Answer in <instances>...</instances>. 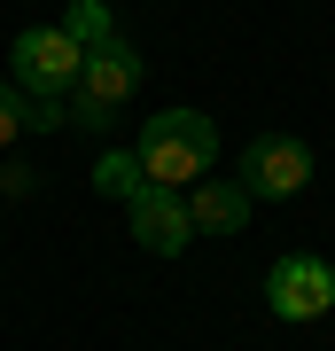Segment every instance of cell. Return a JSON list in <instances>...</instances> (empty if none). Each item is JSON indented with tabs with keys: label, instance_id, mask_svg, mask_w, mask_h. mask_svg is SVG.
Masks as SVG:
<instances>
[{
	"label": "cell",
	"instance_id": "obj_1",
	"mask_svg": "<svg viewBox=\"0 0 335 351\" xmlns=\"http://www.w3.org/2000/svg\"><path fill=\"white\" fill-rule=\"evenodd\" d=\"M133 156H140V172H149V188H195L219 164V117L187 110V101L179 110H156L149 125H140Z\"/></svg>",
	"mask_w": 335,
	"mask_h": 351
},
{
	"label": "cell",
	"instance_id": "obj_2",
	"mask_svg": "<svg viewBox=\"0 0 335 351\" xmlns=\"http://www.w3.org/2000/svg\"><path fill=\"white\" fill-rule=\"evenodd\" d=\"M133 86H140V47L125 32H110L101 47H86V63H78V86H71V125H86V133H110L117 125V110L133 101Z\"/></svg>",
	"mask_w": 335,
	"mask_h": 351
},
{
	"label": "cell",
	"instance_id": "obj_3",
	"mask_svg": "<svg viewBox=\"0 0 335 351\" xmlns=\"http://www.w3.org/2000/svg\"><path fill=\"white\" fill-rule=\"evenodd\" d=\"M78 63H86V47H78L62 24H24L16 47H8V86L24 101H71Z\"/></svg>",
	"mask_w": 335,
	"mask_h": 351
},
{
	"label": "cell",
	"instance_id": "obj_4",
	"mask_svg": "<svg viewBox=\"0 0 335 351\" xmlns=\"http://www.w3.org/2000/svg\"><path fill=\"white\" fill-rule=\"evenodd\" d=\"M265 304H273V320H288V328H304V320L335 313V265H327V258H312V250L273 258V274H265Z\"/></svg>",
	"mask_w": 335,
	"mask_h": 351
},
{
	"label": "cell",
	"instance_id": "obj_5",
	"mask_svg": "<svg viewBox=\"0 0 335 351\" xmlns=\"http://www.w3.org/2000/svg\"><path fill=\"white\" fill-rule=\"evenodd\" d=\"M242 188L249 203H288V195H304L312 188V149L297 133H258L242 149Z\"/></svg>",
	"mask_w": 335,
	"mask_h": 351
},
{
	"label": "cell",
	"instance_id": "obj_6",
	"mask_svg": "<svg viewBox=\"0 0 335 351\" xmlns=\"http://www.w3.org/2000/svg\"><path fill=\"white\" fill-rule=\"evenodd\" d=\"M125 219H133V242L149 258H179L187 242H195V226H187V195L179 188H140L125 203Z\"/></svg>",
	"mask_w": 335,
	"mask_h": 351
},
{
	"label": "cell",
	"instance_id": "obj_7",
	"mask_svg": "<svg viewBox=\"0 0 335 351\" xmlns=\"http://www.w3.org/2000/svg\"><path fill=\"white\" fill-rule=\"evenodd\" d=\"M179 195H187V226L195 234H242L249 226V188L242 180H195Z\"/></svg>",
	"mask_w": 335,
	"mask_h": 351
},
{
	"label": "cell",
	"instance_id": "obj_8",
	"mask_svg": "<svg viewBox=\"0 0 335 351\" xmlns=\"http://www.w3.org/2000/svg\"><path fill=\"white\" fill-rule=\"evenodd\" d=\"M94 188H101V195H117V203H133L140 188H149V172H140V156H133V149H110V156L94 164Z\"/></svg>",
	"mask_w": 335,
	"mask_h": 351
},
{
	"label": "cell",
	"instance_id": "obj_9",
	"mask_svg": "<svg viewBox=\"0 0 335 351\" xmlns=\"http://www.w3.org/2000/svg\"><path fill=\"white\" fill-rule=\"evenodd\" d=\"M62 32L78 39V47H101L117 24H110V0H71V16H62Z\"/></svg>",
	"mask_w": 335,
	"mask_h": 351
},
{
	"label": "cell",
	"instance_id": "obj_10",
	"mask_svg": "<svg viewBox=\"0 0 335 351\" xmlns=\"http://www.w3.org/2000/svg\"><path fill=\"white\" fill-rule=\"evenodd\" d=\"M16 133H24V94H16L8 78H0V149H8Z\"/></svg>",
	"mask_w": 335,
	"mask_h": 351
},
{
	"label": "cell",
	"instance_id": "obj_11",
	"mask_svg": "<svg viewBox=\"0 0 335 351\" xmlns=\"http://www.w3.org/2000/svg\"><path fill=\"white\" fill-rule=\"evenodd\" d=\"M39 172H24V164H0V195H32Z\"/></svg>",
	"mask_w": 335,
	"mask_h": 351
}]
</instances>
